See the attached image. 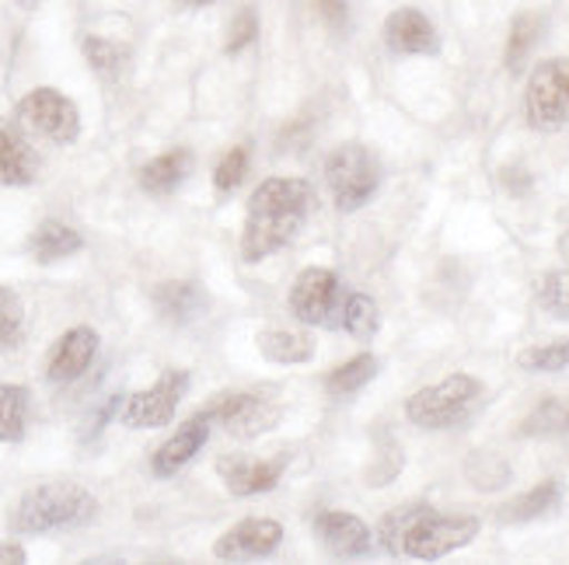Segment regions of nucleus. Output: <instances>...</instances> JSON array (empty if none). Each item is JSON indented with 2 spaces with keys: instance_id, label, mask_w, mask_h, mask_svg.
I'll return each instance as SVG.
<instances>
[{
  "instance_id": "nucleus-1",
  "label": "nucleus",
  "mask_w": 569,
  "mask_h": 565,
  "mask_svg": "<svg viewBox=\"0 0 569 565\" xmlns=\"http://www.w3.org/2000/svg\"><path fill=\"white\" fill-rule=\"evenodd\" d=\"M476 534H479L476 517H448V513H437L427 503L391 509L378 524V542L388 555H406L419 562L451 555L468 542H476Z\"/></svg>"
},
{
  "instance_id": "nucleus-2",
  "label": "nucleus",
  "mask_w": 569,
  "mask_h": 565,
  "mask_svg": "<svg viewBox=\"0 0 569 565\" xmlns=\"http://www.w3.org/2000/svg\"><path fill=\"white\" fill-rule=\"evenodd\" d=\"M98 500L78 482H42L24 488L21 500L11 506L8 527L14 534H46L63 527H81L94 521Z\"/></svg>"
},
{
  "instance_id": "nucleus-3",
  "label": "nucleus",
  "mask_w": 569,
  "mask_h": 565,
  "mask_svg": "<svg viewBox=\"0 0 569 565\" xmlns=\"http://www.w3.org/2000/svg\"><path fill=\"white\" fill-rule=\"evenodd\" d=\"M479 395H482L479 377L451 374L440 384L416 391V395L406 402V415H409V423H416L419 430H451L465 420L468 412H472Z\"/></svg>"
},
{
  "instance_id": "nucleus-4",
  "label": "nucleus",
  "mask_w": 569,
  "mask_h": 565,
  "mask_svg": "<svg viewBox=\"0 0 569 565\" xmlns=\"http://www.w3.org/2000/svg\"><path fill=\"white\" fill-rule=\"evenodd\" d=\"M326 179L332 189V200L342 213H353L381 185V164L375 151L363 143H339L336 151L326 158Z\"/></svg>"
},
{
  "instance_id": "nucleus-5",
  "label": "nucleus",
  "mask_w": 569,
  "mask_h": 565,
  "mask_svg": "<svg viewBox=\"0 0 569 565\" xmlns=\"http://www.w3.org/2000/svg\"><path fill=\"white\" fill-rule=\"evenodd\" d=\"M18 130L24 137H36L57 147H70L81 137V112L70 98L57 88H36L14 109Z\"/></svg>"
},
{
  "instance_id": "nucleus-6",
  "label": "nucleus",
  "mask_w": 569,
  "mask_h": 565,
  "mask_svg": "<svg viewBox=\"0 0 569 565\" xmlns=\"http://www.w3.org/2000/svg\"><path fill=\"white\" fill-rule=\"evenodd\" d=\"M525 112L528 122L541 133H552L569 122V57L541 60L525 91Z\"/></svg>"
},
{
  "instance_id": "nucleus-7",
  "label": "nucleus",
  "mask_w": 569,
  "mask_h": 565,
  "mask_svg": "<svg viewBox=\"0 0 569 565\" xmlns=\"http://www.w3.org/2000/svg\"><path fill=\"white\" fill-rule=\"evenodd\" d=\"M200 412L210 415V423H220L231 436H259L280 423V408L269 402L262 391H224V395L210 398Z\"/></svg>"
},
{
  "instance_id": "nucleus-8",
  "label": "nucleus",
  "mask_w": 569,
  "mask_h": 565,
  "mask_svg": "<svg viewBox=\"0 0 569 565\" xmlns=\"http://www.w3.org/2000/svg\"><path fill=\"white\" fill-rule=\"evenodd\" d=\"M189 387V374L186 371H168L161 374V381L147 391H137L119 408V423L130 430H161L176 420V408Z\"/></svg>"
},
{
  "instance_id": "nucleus-9",
  "label": "nucleus",
  "mask_w": 569,
  "mask_h": 565,
  "mask_svg": "<svg viewBox=\"0 0 569 565\" xmlns=\"http://www.w3.org/2000/svg\"><path fill=\"white\" fill-rule=\"evenodd\" d=\"M305 213H277V210H249L241 231V259L262 262L287 249L290 238L301 231Z\"/></svg>"
},
{
  "instance_id": "nucleus-10",
  "label": "nucleus",
  "mask_w": 569,
  "mask_h": 565,
  "mask_svg": "<svg viewBox=\"0 0 569 565\" xmlns=\"http://www.w3.org/2000/svg\"><path fill=\"white\" fill-rule=\"evenodd\" d=\"M283 542V527L269 517H249L234 524L217 537L213 555L220 562H249V558H266L273 555Z\"/></svg>"
},
{
  "instance_id": "nucleus-11",
  "label": "nucleus",
  "mask_w": 569,
  "mask_h": 565,
  "mask_svg": "<svg viewBox=\"0 0 569 565\" xmlns=\"http://www.w3.org/2000/svg\"><path fill=\"white\" fill-rule=\"evenodd\" d=\"M336 293H339V276L332 273V269L311 265L290 286V311L297 314V322L321 325L336 304Z\"/></svg>"
},
{
  "instance_id": "nucleus-12",
  "label": "nucleus",
  "mask_w": 569,
  "mask_h": 565,
  "mask_svg": "<svg viewBox=\"0 0 569 565\" xmlns=\"http://www.w3.org/2000/svg\"><path fill=\"white\" fill-rule=\"evenodd\" d=\"M385 42L391 53H399V57H433L440 49L433 21L416 8H399L388 14Z\"/></svg>"
},
{
  "instance_id": "nucleus-13",
  "label": "nucleus",
  "mask_w": 569,
  "mask_h": 565,
  "mask_svg": "<svg viewBox=\"0 0 569 565\" xmlns=\"http://www.w3.org/2000/svg\"><path fill=\"white\" fill-rule=\"evenodd\" d=\"M210 415L207 412H196L192 420H186L176 433H171L164 444L154 451V457H151V468H154V475H161V478H168V475H176V472H182L186 464L200 454L203 447H207V440H210Z\"/></svg>"
},
{
  "instance_id": "nucleus-14",
  "label": "nucleus",
  "mask_w": 569,
  "mask_h": 565,
  "mask_svg": "<svg viewBox=\"0 0 569 565\" xmlns=\"http://www.w3.org/2000/svg\"><path fill=\"white\" fill-rule=\"evenodd\" d=\"M94 353H98V332L88 329V325H78L60 335V342L49 353V363H46V377L53 384H70L78 381L88 366L94 363Z\"/></svg>"
},
{
  "instance_id": "nucleus-15",
  "label": "nucleus",
  "mask_w": 569,
  "mask_h": 565,
  "mask_svg": "<svg viewBox=\"0 0 569 565\" xmlns=\"http://www.w3.org/2000/svg\"><path fill=\"white\" fill-rule=\"evenodd\" d=\"M283 457L277 461H256V457H220L217 461V475L224 478V485L231 488V496H259L277 488L280 475H283Z\"/></svg>"
},
{
  "instance_id": "nucleus-16",
  "label": "nucleus",
  "mask_w": 569,
  "mask_h": 565,
  "mask_svg": "<svg viewBox=\"0 0 569 565\" xmlns=\"http://www.w3.org/2000/svg\"><path fill=\"white\" fill-rule=\"evenodd\" d=\"M315 534L336 558H363L370 552V527L353 513H321Z\"/></svg>"
},
{
  "instance_id": "nucleus-17",
  "label": "nucleus",
  "mask_w": 569,
  "mask_h": 565,
  "mask_svg": "<svg viewBox=\"0 0 569 565\" xmlns=\"http://www.w3.org/2000/svg\"><path fill=\"white\" fill-rule=\"evenodd\" d=\"M39 175V154L24 133L0 127V185H32Z\"/></svg>"
},
{
  "instance_id": "nucleus-18",
  "label": "nucleus",
  "mask_w": 569,
  "mask_h": 565,
  "mask_svg": "<svg viewBox=\"0 0 569 565\" xmlns=\"http://www.w3.org/2000/svg\"><path fill=\"white\" fill-rule=\"evenodd\" d=\"M154 307L176 325H189L207 311V293L189 280H171L154 290Z\"/></svg>"
},
{
  "instance_id": "nucleus-19",
  "label": "nucleus",
  "mask_w": 569,
  "mask_h": 565,
  "mask_svg": "<svg viewBox=\"0 0 569 565\" xmlns=\"http://www.w3.org/2000/svg\"><path fill=\"white\" fill-rule=\"evenodd\" d=\"M311 206V189L301 179H266L252 195L249 210H277V213H305Z\"/></svg>"
},
{
  "instance_id": "nucleus-20",
  "label": "nucleus",
  "mask_w": 569,
  "mask_h": 565,
  "mask_svg": "<svg viewBox=\"0 0 569 565\" xmlns=\"http://www.w3.org/2000/svg\"><path fill=\"white\" fill-rule=\"evenodd\" d=\"M189 171H192V154L179 147V151H168V154H158L154 161H147L140 168V185L151 195H168L189 179Z\"/></svg>"
},
{
  "instance_id": "nucleus-21",
  "label": "nucleus",
  "mask_w": 569,
  "mask_h": 565,
  "mask_svg": "<svg viewBox=\"0 0 569 565\" xmlns=\"http://www.w3.org/2000/svg\"><path fill=\"white\" fill-rule=\"evenodd\" d=\"M81 234L60 224V220H46V224H39V231L32 234L29 249H32V259L49 265V262H60V259H70L73 252H81Z\"/></svg>"
},
{
  "instance_id": "nucleus-22",
  "label": "nucleus",
  "mask_w": 569,
  "mask_h": 565,
  "mask_svg": "<svg viewBox=\"0 0 569 565\" xmlns=\"http://www.w3.org/2000/svg\"><path fill=\"white\" fill-rule=\"evenodd\" d=\"M29 405L32 395L21 384H4L0 387V444H18L29 426Z\"/></svg>"
},
{
  "instance_id": "nucleus-23",
  "label": "nucleus",
  "mask_w": 569,
  "mask_h": 565,
  "mask_svg": "<svg viewBox=\"0 0 569 565\" xmlns=\"http://www.w3.org/2000/svg\"><path fill=\"white\" fill-rule=\"evenodd\" d=\"M259 353L273 363H308L315 356V339L308 332H262L259 339Z\"/></svg>"
},
{
  "instance_id": "nucleus-24",
  "label": "nucleus",
  "mask_w": 569,
  "mask_h": 565,
  "mask_svg": "<svg viewBox=\"0 0 569 565\" xmlns=\"http://www.w3.org/2000/svg\"><path fill=\"white\" fill-rule=\"evenodd\" d=\"M375 374H378V356L360 353L353 360H346L342 366H336V371L326 377V387H329V395L346 398V395H357L367 381H375Z\"/></svg>"
},
{
  "instance_id": "nucleus-25",
  "label": "nucleus",
  "mask_w": 569,
  "mask_h": 565,
  "mask_svg": "<svg viewBox=\"0 0 569 565\" xmlns=\"http://www.w3.org/2000/svg\"><path fill=\"white\" fill-rule=\"evenodd\" d=\"M556 500H559V485L556 482H541V485L531 488V493H525V496H517L513 503H507L500 509V517L507 524H525V521L541 517V513H549Z\"/></svg>"
},
{
  "instance_id": "nucleus-26",
  "label": "nucleus",
  "mask_w": 569,
  "mask_h": 565,
  "mask_svg": "<svg viewBox=\"0 0 569 565\" xmlns=\"http://www.w3.org/2000/svg\"><path fill=\"white\" fill-rule=\"evenodd\" d=\"M525 436H556L569 433V398H546L521 423Z\"/></svg>"
},
{
  "instance_id": "nucleus-27",
  "label": "nucleus",
  "mask_w": 569,
  "mask_h": 565,
  "mask_svg": "<svg viewBox=\"0 0 569 565\" xmlns=\"http://www.w3.org/2000/svg\"><path fill=\"white\" fill-rule=\"evenodd\" d=\"M538 36H541V14L525 11V14L513 18L510 39H507V67L510 70H521L525 67V60H528V53L535 49Z\"/></svg>"
},
{
  "instance_id": "nucleus-28",
  "label": "nucleus",
  "mask_w": 569,
  "mask_h": 565,
  "mask_svg": "<svg viewBox=\"0 0 569 565\" xmlns=\"http://www.w3.org/2000/svg\"><path fill=\"white\" fill-rule=\"evenodd\" d=\"M81 49L91 70H98L102 78H119L122 67H127V46H119L106 36H84Z\"/></svg>"
},
{
  "instance_id": "nucleus-29",
  "label": "nucleus",
  "mask_w": 569,
  "mask_h": 565,
  "mask_svg": "<svg viewBox=\"0 0 569 565\" xmlns=\"http://www.w3.org/2000/svg\"><path fill=\"white\" fill-rule=\"evenodd\" d=\"M346 332H350L357 342H370L381 329V314H378V304L375 297H367V293H353L350 301H346V317H342Z\"/></svg>"
},
{
  "instance_id": "nucleus-30",
  "label": "nucleus",
  "mask_w": 569,
  "mask_h": 565,
  "mask_svg": "<svg viewBox=\"0 0 569 565\" xmlns=\"http://www.w3.org/2000/svg\"><path fill=\"white\" fill-rule=\"evenodd\" d=\"M517 366H525V371H535V374H559L569 366V339H556V342H546V346H531L517 356Z\"/></svg>"
},
{
  "instance_id": "nucleus-31",
  "label": "nucleus",
  "mask_w": 569,
  "mask_h": 565,
  "mask_svg": "<svg viewBox=\"0 0 569 565\" xmlns=\"http://www.w3.org/2000/svg\"><path fill=\"white\" fill-rule=\"evenodd\" d=\"M24 332V307L11 286H0V353L14 350Z\"/></svg>"
},
{
  "instance_id": "nucleus-32",
  "label": "nucleus",
  "mask_w": 569,
  "mask_h": 565,
  "mask_svg": "<svg viewBox=\"0 0 569 565\" xmlns=\"http://www.w3.org/2000/svg\"><path fill=\"white\" fill-rule=\"evenodd\" d=\"M468 478H472V485L482 488V493H497V488L510 482V468L497 454H476L468 461Z\"/></svg>"
},
{
  "instance_id": "nucleus-33",
  "label": "nucleus",
  "mask_w": 569,
  "mask_h": 565,
  "mask_svg": "<svg viewBox=\"0 0 569 565\" xmlns=\"http://www.w3.org/2000/svg\"><path fill=\"white\" fill-rule=\"evenodd\" d=\"M249 143H241V147H231V151L220 158V164L213 168V185L220 192H234L244 175H249Z\"/></svg>"
},
{
  "instance_id": "nucleus-34",
  "label": "nucleus",
  "mask_w": 569,
  "mask_h": 565,
  "mask_svg": "<svg viewBox=\"0 0 569 565\" xmlns=\"http://www.w3.org/2000/svg\"><path fill=\"white\" fill-rule=\"evenodd\" d=\"M538 304L556 317H569V269H556V273L541 276Z\"/></svg>"
},
{
  "instance_id": "nucleus-35",
  "label": "nucleus",
  "mask_w": 569,
  "mask_h": 565,
  "mask_svg": "<svg viewBox=\"0 0 569 565\" xmlns=\"http://www.w3.org/2000/svg\"><path fill=\"white\" fill-rule=\"evenodd\" d=\"M256 36H259V18H256V11L252 8L238 11L234 21H231V29H228V53H241L244 46L256 42Z\"/></svg>"
},
{
  "instance_id": "nucleus-36",
  "label": "nucleus",
  "mask_w": 569,
  "mask_h": 565,
  "mask_svg": "<svg viewBox=\"0 0 569 565\" xmlns=\"http://www.w3.org/2000/svg\"><path fill=\"white\" fill-rule=\"evenodd\" d=\"M318 11L326 18L329 29L342 32L350 24V0H318Z\"/></svg>"
},
{
  "instance_id": "nucleus-37",
  "label": "nucleus",
  "mask_w": 569,
  "mask_h": 565,
  "mask_svg": "<svg viewBox=\"0 0 569 565\" xmlns=\"http://www.w3.org/2000/svg\"><path fill=\"white\" fill-rule=\"evenodd\" d=\"M500 182H503V189L513 192V195H525V192L531 189V175H528V171H525L521 164L503 168V171H500Z\"/></svg>"
},
{
  "instance_id": "nucleus-38",
  "label": "nucleus",
  "mask_w": 569,
  "mask_h": 565,
  "mask_svg": "<svg viewBox=\"0 0 569 565\" xmlns=\"http://www.w3.org/2000/svg\"><path fill=\"white\" fill-rule=\"evenodd\" d=\"M0 565H24L21 545H0Z\"/></svg>"
},
{
  "instance_id": "nucleus-39",
  "label": "nucleus",
  "mask_w": 569,
  "mask_h": 565,
  "mask_svg": "<svg viewBox=\"0 0 569 565\" xmlns=\"http://www.w3.org/2000/svg\"><path fill=\"white\" fill-rule=\"evenodd\" d=\"M559 255H562V262L569 265V231H566V234L559 238Z\"/></svg>"
},
{
  "instance_id": "nucleus-40",
  "label": "nucleus",
  "mask_w": 569,
  "mask_h": 565,
  "mask_svg": "<svg viewBox=\"0 0 569 565\" xmlns=\"http://www.w3.org/2000/svg\"><path fill=\"white\" fill-rule=\"evenodd\" d=\"M18 8H24V11H32V8H39V0H14Z\"/></svg>"
},
{
  "instance_id": "nucleus-41",
  "label": "nucleus",
  "mask_w": 569,
  "mask_h": 565,
  "mask_svg": "<svg viewBox=\"0 0 569 565\" xmlns=\"http://www.w3.org/2000/svg\"><path fill=\"white\" fill-rule=\"evenodd\" d=\"M192 4H210V0H192Z\"/></svg>"
}]
</instances>
